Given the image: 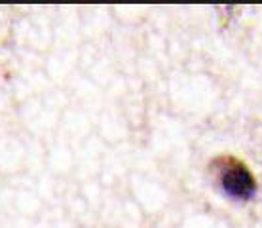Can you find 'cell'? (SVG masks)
Returning <instances> with one entry per match:
<instances>
[{
    "mask_svg": "<svg viewBox=\"0 0 262 228\" xmlns=\"http://www.w3.org/2000/svg\"><path fill=\"white\" fill-rule=\"evenodd\" d=\"M215 165L219 168V182L228 196L236 200H249L255 194V177L247 170V165L234 158H221Z\"/></svg>",
    "mask_w": 262,
    "mask_h": 228,
    "instance_id": "cell-1",
    "label": "cell"
}]
</instances>
